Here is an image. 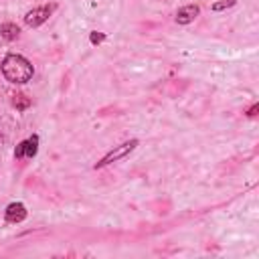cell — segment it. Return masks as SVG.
Listing matches in <instances>:
<instances>
[{"instance_id":"cell-1","label":"cell","mask_w":259,"mask_h":259,"mask_svg":"<svg viewBox=\"0 0 259 259\" xmlns=\"http://www.w3.org/2000/svg\"><path fill=\"white\" fill-rule=\"evenodd\" d=\"M32 73H34V69H32L30 61L24 59L22 55L10 53L2 61V75L10 83H26V81H30Z\"/></svg>"},{"instance_id":"cell-5","label":"cell","mask_w":259,"mask_h":259,"mask_svg":"<svg viewBox=\"0 0 259 259\" xmlns=\"http://www.w3.org/2000/svg\"><path fill=\"white\" fill-rule=\"evenodd\" d=\"M4 217L8 223H20L26 219V206L22 202H10L4 210Z\"/></svg>"},{"instance_id":"cell-10","label":"cell","mask_w":259,"mask_h":259,"mask_svg":"<svg viewBox=\"0 0 259 259\" xmlns=\"http://www.w3.org/2000/svg\"><path fill=\"white\" fill-rule=\"evenodd\" d=\"M89 40H91L93 45H99V42H103V40H105V34H103V32H91Z\"/></svg>"},{"instance_id":"cell-2","label":"cell","mask_w":259,"mask_h":259,"mask_svg":"<svg viewBox=\"0 0 259 259\" xmlns=\"http://www.w3.org/2000/svg\"><path fill=\"white\" fill-rule=\"evenodd\" d=\"M138 146V140H130V142H123V144H119V146H115L113 150H109L97 164H95V168H103V166H107V164H111V162H117L119 158H123V156H127L134 148Z\"/></svg>"},{"instance_id":"cell-6","label":"cell","mask_w":259,"mask_h":259,"mask_svg":"<svg viewBox=\"0 0 259 259\" xmlns=\"http://www.w3.org/2000/svg\"><path fill=\"white\" fill-rule=\"evenodd\" d=\"M198 14H200V8H198L196 4H186V6L178 8V12H176V22H178V24H188V22H192Z\"/></svg>"},{"instance_id":"cell-3","label":"cell","mask_w":259,"mask_h":259,"mask_svg":"<svg viewBox=\"0 0 259 259\" xmlns=\"http://www.w3.org/2000/svg\"><path fill=\"white\" fill-rule=\"evenodd\" d=\"M51 12H53V6H38V8H32V10L26 12L24 22H26L28 26H38V24H42L45 20H49Z\"/></svg>"},{"instance_id":"cell-11","label":"cell","mask_w":259,"mask_h":259,"mask_svg":"<svg viewBox=\"0 0 259 259\" xmlns=\"http://www.w3.org/2000/svg\"><path fill=\"white\" fill-rule=\"evenodd\" d=\"M257 109H259V105L255 103V105H253V107L249 109V113H247V115H249V117H255V115H257Z\"/></svg>"},{"instance_id":"cell-8","label":"cell","mask_w":259,"mask_h":259,"mask_svg":"<svg viewBox=\"0 0 259 259\" xmlns=\"http://www.w3.org/2000/svg\"><path fill=\"white\" fill-rule=\"evenodd\" d=\"M12 103H14V107H16V109H20V111H22V109H26V107L30 105V99H28L26 95H22V93H20V95H16V97H14V101H12Z\"/></svg>"},{"instance_id":"cell-7","label":"cell","mask_w":259,"mask_h":259,"mask_svg":"<svg viewBox=\"0 0 259 259\" xmlns=\"http://www.w3.org/2000/svg\"><path fill=\"white\" fill-rule=\"evenodd\" d=\"M0 34H2L6 40H14V38H18L20 28H18L14 22H4V24L0 26Z\"/></svg>"},{"instance_id":"cell-4","label":"cell","mask_w":259,"mask_h":259,"mask_svg":"<svg viewBox=\"0 0 259 259\" xmlns=\"http://www.w3.org/2000/svg\"><path fill=\"white\" fill-rule=\"evenodd\" d=\"M36 150H38V136H30L28 140L20 142L14 150V156L20 160V158H34L36 156Z\"/></svg>"},{"instance_id":"cell-9","label":"cell","mask_w":259,"mask_h":259,"mask_svg":"<svg viewBox=\"0 0 259 259\" xmlns=\"http://www.w3.org/2000/svg\"><path fill=\"white\" fill-rule=\"evenodd\" d=\"M231 6H235V0H223V2H214L210 6V10L219 12V10H225V8H231Z\"/></svg>"}]
</instances>
